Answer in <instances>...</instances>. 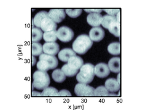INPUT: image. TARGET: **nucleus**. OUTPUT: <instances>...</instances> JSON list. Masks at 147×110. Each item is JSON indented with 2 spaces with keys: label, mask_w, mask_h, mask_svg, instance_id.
Here are the masks:
<instances>
[{
  "label": "nucleus",
  "mask_w": 147,
  "mask_h": 110,
  "mask_svg": "<svg viewBox=\"0 0 147 110\" xmlns=\"http://www.w3.org/2000/svg\"><path fill=\"white\" fill-rule=\"evenodd\" d=\"M93 45V42L90 40L89 36L86 34L77 37L72 44V50L77 54L82 55L86 53Z\"/></svg>",
  "instance_id": "f257e3e1"
},
{
  "label": "nucleus",
  "mask_w": 147,
  "mask_h": 110,
  "mask_svg": "<svg viewBox=\"0 0 147 110\" xmlns=\"http://www.w3.org/2000/svg\"><path fill=\"white\" fill-rule=\"evenodd\" d=\"M105 36V32L100 27L93 28L89 32V37L92 42H99L103 40Z\"/></svg>",
  "instance_id": "1a4fd4ad"
},
{
  "label": "nucleus",
  "mask_w": 147,
  "mask_h": 110,
  "mask_svg": "<svg viewBox=\"0 0 147 110\" xmlns=\"http://www.w3.org/2000/svg\"><path fill=\"white\" fill-rule=\"evenodd\" d=\"M39 60H45L47 61L52 67V69H55L57 68L58 65V61L54 56H50V55L42 54L40 56Z\"/></svg>",
  "instance_id": "dca6fc26"
},
{
  "label": "nucleus",
  "mask_w": 147,
  "mask_h": 110,
  "mask_svg": "<svg viewBox=\"0 0 147 110\" xmlns=\"http://www.w3.org/2000/svg\"><path fill=\"white\" fill-rule=\"evenodd\" d=\"M105 87L111 93L117 92L120 90V83L116 79L109 78L105 81Z\"/></svg>",
  "instance_id": "ddd939ff"
},
{
  "label": "nucleus",
  "mask_w": 147,
  "mask_h": 110,
  "mask_svg": "<svg viewBox=\"0 0 147 110\" xmlns=\"http://www.w3.org/2000/svg\"><path fill=\"white\" fill-rule=\"evenodd\" d=\"M40 29L44 32L55 31L57 29V24L49 17V15L45 17L41 22Z\"/></svg>",
  "instance_id": "6e6552de"
},
{
  "label": "nucleus",
  "mask_w": 147,
  "mask_h": 110,
  "mask_svg": "<svg viewBox=\"0 0 147 110\" xmlns=\"http://www.w3.org/2000/svg\"><path fill=\"white\" fill-rule=\"evenodd\" d=\"M68 65L72 70L78 71L84 65V61L80 57L72 56L68 60Z\"/></svg>",
  "instance_id": "f8f14e48"
},
{
  "label": "nucleus",
  "mask_w": 147,
  "mask_h": 110,
  "mask_svg": "<svg viewBox=\"0 0 147 110\" xmlns=\"http://www.w3.org/2000/svg\"><path fill=\"white\" fill-rule=\"evenodd\" d=\"M32 95H33V96H42V94L39 92H37V91H34L33 92H32Z\"/></svg>",
  "instance_id": "473e14b6"
},
{
  "label": "nucleus",
  "mask_w": 147,
  "mask_h": 110,
  "mask_svg": "<svg viewBox=\"0 0 147 110\" xmlns=\"http://www.w3.org/2000/svg\"><path fill=\"white\" fill-rule=\"evenodd\" d=\"M44 40L47 43L50 42H56L58 40V37H57V31H52L48 32H45L43 35Z\"/></svg>",
  "instance_id": "4be33fe9"
},
{
  "label": "nucleus",
  "mask_w": 147,
  "mask_h": 110,
  "mask_svg": "<svg viewBox=\"0 0 147 110\" xmlns=\"http://www.w3.org/2000/svg\"><path fill=\"white\" fill-rule=\"evenodd\" d=\"M36 66L38 70L43 71V72H48V70H52V67L50 64L45 60H40L37 63Z\"/></svg>",
  "instance_id": "393cba45"
},
{
  "label": "nucleus",
  "mask_w": 147,
  "mask_h": 110,
  "mask_svg": "<svg viewBox=\"0 0 147 110\" xmlns=\"http://www.w3.org/2000/svg\"><path fill=\"white\" fill-rule=\"evenodd\" d=\"M32 42H38L40 40H42V38H43V34L42 30L38 28H32Z\"/></svg>",
  "instance_id": "412c9836"
},
{
  "label": "nucleus",
  "mask_w": 147,
  "mask_h": 110,
  "mask_svg": "<svg viewBox=\"0 0 147 110\" xmlns=\"http://www.w3.org/2000/svg\"><path fill=\"white\" fill-rule=\"evenodd\" d=\"M35 63H36V59H35V57L33 56V66H34L35 65Z\"/></svg>",
  "instance_id": "72a5a7b5"
},
{
  "label": "nucleus",
  "mask_w": 147,
  "mask_h": 110,
  "mask_svg": "<svg viewBox=\"0 0 147 110\" xmlns=\"http://www.w3.org/2000/svg\"><path fill=\"white\" fill-rule=\"evenodd\" d=\"M61 70H62L63 72H64L66 77H74V75L77 74L78 72V70H74L72 69H71L70 67H69L68 64L64 65V66L62 67V69H61Z\"/></svg>",
  "instance_id": "bb28decb"
},
{
  "label": "nucleus",
  "mask_w": 147,
  "mask_h": 110,
  "mask_svg": "<svg viewBox=\"0 0 147 110\" xmlns=\"http://www.w3.org/2000/svg\"><path fill=\"white\" fill-rule=\"evenodd\" d=\"M74 92L78 96H94V88L86 83H78L76 85Z\"/></svg>",
  "instance_id": "20e7f679"
},
{
  "label": "nucleus",
  "mask_w": 147,
  "mask_h": 110,
  "mask_svg": "<svg viewBox=\"0 0 147 110\" xmlns=\"http://www.w3.org/2000/svg\"><path fill=\"white\" fill-rule=\"evenodd\" d=\"M103 16L100 13H89L86 20L88 23L94 28L99 27L102 24Z\"/></svg>",
  "instance_id": "9b49d317"
},
{
  "label": "nucleus",
  "mask_w": 147,
  "mask_h": 110,
  "mask_svg": "<svg viewBox=\"0 0 147 110\" xmlns=\"http://www.w3.org/2000/svg\"><path fill=\"white\" fill-rule=\"evenodd\" d=\"M58 91L56 88L53 87H48L43 89L42 96H58Z\"/></svg>",
  "instance_id": "a878e982"
},
{
  "label": "nucleus",
  "mask_w": 147,
  "mask_h": 110,
  "mask_svg": "<svg viewBox=\"0 0 147 110\" xmlns=\"http://www.w3.org/2000/svg\"><path fill=\"white\" fill-rule=\"evenodd\" d=\"M74 33L73 30L67 26H62L57 31V37L61 42L66 43L70 42L72 40Z\"/></svg>",
  "instance_id": "39448f33"
},
{
  "label": "nucleus",
  "mask_w": 147,
  "mask_h": 110,
  "mask_svg": "<svg viewBox=\"0 0 147 110\" xmlns=\"http://www.w3.org/2000/svg\"><path fill=\"white\" fill-rule=\"evenodd\" d=\"M108 13V15L116 17L117 14L120 13V9H103Z\"/></svg>",
  "instance_id": "c756f323"
},
{
  "label": "nucleus",
  "mask_w": 147,
  "mask_h": 110,
  "mask_svg": "<svg viewBox=\"0 0 147 110\" xmlns=\"http://www.w3.org/2000/svg\"><path fill=\"white\" fill-rule=\"evenodd\" d=\"M84 11L87 13H100L103 11L102 9H84Z\"/></svg>",
  "instance_id": "2f4dec72"
},
{
  "label": "nucleus",
  "mask_w": 147,
  "mask_h": 110,
  "mask_svg": "<svg viewBox=\"0 0 147 110\" xmlns=\"http://www.w3.org/2000/svg\"><path fill=\"white\" fill-rule=\"evenodd\" d=\"M118 21L117 18L115 16H111L109 15H105L102 17V25L106 29H109V27L110 24L113 23L114 21Z\"/></svg>",
  "instance_id": "5701e85b"
},
{
  "label": "nucleus",
  "mask_w": 147,
  "mask_h": 110,
  "mask_svg": "<svg viewBox=\"0 0 147 110\" xmlns=\"http://www.w3.org/2000/svg\"><path fill=\"white\" fill-rule=\"evenodd\" d=\"M76 56V53L70 48H64L58 53L59 60L63 62H68L71 57Z\"/></svg>",
  "instance_id": "4468645a"
},
{
  "label": "nucleus",
  "mask_w": 147,
  "mask_h": 110,
  "mask_svg": "<svg viewBox=\"0 0 147 110\" xmlns=\"http://www.w3.org/2000/svg\"><path fill=\"white\" fill-rule=\"evenodd\" d=\"M110 70L108 65L105 63H100L94 66V75L99 78H105L109 76Z\"/></svg>",
  "instance_id": "0eeeda50"
},
{
  "label": "nucleus",
  "mask_w": 147,
  "mask_h": 110,
  "mask_svg": "<svg viewBox=\"0 0 147 110\" xmlns=\"http://www.w3.org/2000/svg\"><path fill=\"white\" fill-rule=\"evenodd\" d=\"M108 66L110 69V72L119 73L120 72V58L119 57H114L109 60Z\"/></svg>",
  "instance_id": "2eb2a0df"
},
{
  "label": "nucleus",
  "mask_w": 147,
  "mask_h": 110,
  "mask_svg": "<svg viewBox=\"0 0 147 110\" xmlns=\"http://www.w3.org/2000/svg\"><path fill=\"white\" fill-rule=\"evenodd\" d=\"M109 91L107 90L105 86L98 87L94 89V96H109Z\"/></svg>",
  "instance_id": "cd10ccee"
},
{
  "label": "nucleus",
  "mask_w": 147,
  "mask_h": 110,
  "mask_svg": "<svg viewBox=\"0 0 147 110\" xmlns=\"http://www.w3.org/2000/svg\"><path fill=\"white\" fill-rule=\"evenodd\" d=\"M59 50H60V46L56 42H46L43 45V52L44 54L50 56H56L59 53Z\"/></svg>",
  "instance_id": "9d476101"
},
{
  "label": "nucleus",
  "mask_w": 147,
  "mask_h": 110,
  "mask_svg": "<svg viewBox=\"0 0 147 110\" xmlns=\"http://www.w3.org/2000/svg\"><path fill=\"white\" fill-rule=\"evenodd\" d=\"M108 52L113 56H118L120 54V44L119 42H113L108 46Z\"/></svg>",
  "instance_id": "aec40b11"
},
{
  "label": "nucleus",
  "mask_w": 147,
  "mask_h": 110,
  "mask_svg": "<svg viewBox=\"0 0 147 110\" xmlns=\"http://www.w3.org/2000/svg\"><path fill=\"white\" fill-rule=\"evenodd\" d=\"M66 11L64 9H51L48 12L49 17L55 23H60L66 17Z\"/></svg>",
  "instance_id": "423d86ee"
},
{
  "label": "nucleus",
  "mask_w": 147,
  "mask_h": 110,
  "mask_svg": "<svg viewBox=\"0 0 147 110\" xmlns=\"http://www.w3.org/2000/svg\"><path fill=\"white\" fill-rule=\"evenodd\" d=\"M66 13L69 17L72 18H76L79 17L82 14V9H66L65 10Z\"/></svg>",
  "instance_id": "c85d7f7f"
},
{
  "label": "nucleus",
  "mask_w": 147,
  "mask_h": 110,
  "mask_svg": "<svg viewBox=\"0 0 147 110\" xmlns=\"http://www.w3.org/2000/svg\"><path fill=\"white\" fill-rule=\"evenodd\" d=\"M58 96H72V94L68 90L66 89H63L58 92Z\"/></svg>",
  "instance_id": "7c9ffc66"
},
{
  "label": "nucleus",
  "mask_w": 147,
  "mask_h": 110,
  "mask_svg": "<svg viewBox=\"0 0 147 110\" xmlns=\"http://www.w3.org/2000/svg\"><path fill=\"white\" fill-rule=\"evenodd\" d=\"M80 70V71L76 75V80L81 83H90L94 77V66L87 63L84 64Z\"/></svg>",
  "instance_id": "f03ea898"
},
{
  "label": "nucleus",
  "mask_w": 147,
  "mask_h": 110,
  "mask_svg": "<svg viewBox=\"0 0 147 110\" xmlns=\"http://www.w3.org/2000/svg\"><path fill=\"white\" fill-rule=\"evenodd\" d=\"M52 76L53 79L57 83H62L63 81H65L66 77L62 70H60V69L55 70L52 72Z\"/></svg>",
  "instance_id": "a211bd4d"
},
{
  "label": "nucleus",
  "mask_w": 147,
  "mask_h": 110,
  "mask_svg": "<svg viewBox=\"0 0 147 110\" xmlns=\"http://www.w3.org/2000/svg\"><path fill=\"white\" fill-rule=\"evenodd\" d=\"M32 54L34 57L40 56L43 52V46L38 42H33L32 45Z\"/></svg>",
  "instance_id": "b1692460"
},
{
  "label": "nucleus",
  "mask_w": 147,
  "mask_h": 110,
  "mask_svg": "<svg viewBox=\"0 0 147 110\" xmlns=\"http://www.w3.org/2000/svg\"><path fill=\"white\" fill-rule=\"evenodd\" d=\"M33 79L32 88H36L39 90L46 89L50 83V78L48 73L43 71H36L33 74Z\"/></svg>",
  "instance_id": "7ed1b4c3"
},
{
  "label": "nucleus",
  "mask_w": 147,
  "mask_h": 110,
  "mask_svg": "<svg viewBox=\"0 0 147 110\" xmlns=\"http://www.w3.org/2000/svg\"><path fill=\"white\" fill-rule=\"evenodd\" d=\"M109 31L110 34H113L115 37L119 38L120 36V25L118 21H114L109 27Z\"/></svg>",
  "instance_id": "6ab92c4d"
},
{
  "label": "nucleus",
  "mask_w": 147,
  "mask_h": 110,
  "mask_svg": "<svg viewBox=\"0 0 147 110\" xmlns=\"http://www.w3.org/2000/svg\"><path fill=\"white\" fill-rule=\"evenodd\" d=\"M47 15H48V13H47L46 11H42L39 12L34 16V18L32 19V23H33V26L35 25L36 28H40V25H41V22L43 20V19L45 17H46Z\"/></svg>",
  "instance_id": "f3484780"
}]
</instances>
